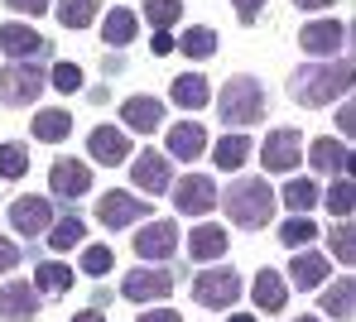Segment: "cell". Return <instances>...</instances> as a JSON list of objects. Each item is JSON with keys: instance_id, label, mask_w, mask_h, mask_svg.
Returning a JSON list of instances; mask_svg holds the SVG:
<instances>
[{"instance_id": "2e32d148", "label": "cell", "mask_w": 356, "mask_h": 322, "mask_svg": "<svg viewBox=\"0 0 356 322\" xmlns=\"http://www.w3.org/2000/svg\"><path fill=\"white\" fill-rule=\"evenodd\" d=\"M87 149H92V159H97L102 169H116V164L130 159V139H125V130H116V126H97L87 135Z\"/></svg>"}, {"instance_id": "4dcf8cb0", "label": "cell", "mask_w": 356, "mask_h": 322, "mask_svg": "<svg viewBox=\"0 0 356 322\" xmlns=\"http://www.w3.org/2000/svg\"><path fill=\"white\" fill-rule=\"evenodd\" d=\"M97 10H102V0H63L54 15L63 19V29H87L97 19Z\"/></svg>"}, {"instance_id": "52a82bcc", "label": "cell", "mask_w": 356, "mask_h": 322, "mask_svg": "<svg viewBox=\"0 0 356 322\" xmlns=\"http://www.w3.org/2000/svg\"><path fill=\"white\" fill-rule=\"evenodd\" d=\"M120 294L130 303H159V298L174 294V274L169 269H130L125 284H120Z\"/></svg>"}, {"instance_id": "7bdbcfd3", "label": "cell", "mask_w": 356, "mask_h": 322, "mask_svg": "<svg viewBox=\"0 0 356 322\" xmlns=\"http://www.w3.org/2000/svg\"><path fill=\"white\" fill-rule=\"evenodd\" d=\"M15 264H19V246L0 236V274H5V269H15Z\"/></svg>"}, {"instance_id": "9a60e30c", "label": "cell", "mask_w": 356, "mask_h": 322, "mask_svg": "<svg viewBox=\"0 0 356 322\" xmlns=\"http://www.w3.org/2000/svg\"><path fill=\"white\" fill-rule=\"evenodd\" d=\"M130 178H135V188L140 193H169V154H159V149H145L135 164H130Z\"/></svg>"}, {"instance_id": "74e56055", "label": "cell", "mask_w": 356, "mask_h": 322, "mask_svg": "<svg viewBox=\"0 0 356 322\" xmlns=\"http://www.w3.org/2000/svg\"><path fill=\"white\" fill-rule=\"evenodd\" d=\"M111 264H116L111 246H87V251H82V269H87V274H111Z\"/></svg>"}, {"instance_id": "ba28073f", "label": "cell", "mask_w": 356, "mask_h": 322, "mask_svg": "<svg viewBox=\"0 0 356 322\" xmlns=\"http://www.w3.org/2000/svg\"><path fill=\"white\" fill-rule=\"evenodd\" d=\"M10 226L19 231V236H44L49 226H54V202L49 197H15L10 202Z\"/></svg>"}, {"instance_id": "ee69618b", "label": "cell", "mask_w": 356, "mask_h": 322, "mask_svg": "<svg viewBox=\"0 0 356 322\" xmlns=\"http://www.w3.org/2000/svg\"><path fill=\"white\" fill-rule=\"evenodd\" d=\"M337 130H342L347 139H352V135H356V111H352V101H347V106L337 111Z\"/></svg>"}, {"instance_id": "b9f144b4", "label": "cell", "mask_w": 356, "mask_h": 322, "mask_svg": "<svg viewBox=\"0 0 356 322\" xmlns=\"http://www.w3.org/2000/svg\"><path fill=\"white\" fill-rule=\"evenodd\" d=\"M236 5V19L241 24H255L260 19V10H265V0H232Z\"/></svg>"}, {"instance_id": "9c48e42d", "label": "cell", "mask_w": 356, "mask_h": 322, "mask_svg": "<svg viewBox=\"0 0 356 322\" xmlns=\"http://www.w3.org/2000/svg\"><path fill=\"white\" fill-rule=\"evenodd\" d=\"M97 217H102V226L106 231H120V226H130V221H145L149 217V202H140L135 193H102L97 202Z\"/></svg>"}, {"instance_id": "bcb514c9", "label": "cell", "mask_w": 356, "mask_h": 322, "mask_svg": "<svg viewBox=\"0 0 356 322\" xmlns=\"http://www.w3.org/2000/svg\"><path fill=\"white\" fill-rule=\"evenodd\" d=\"M149 49H154V53H159V58H164V53H174V34H169V29H159V34H154V44H149Z\"/></svg>"}, {"instance_id": "8992f818", "label": "cell", "mask_w": 356, "mask_h": 322, "mask_svg": "<svg viewBox=\"0 0 356 322\" xmlns=\"http://www.w3.org/2000/svg\"><path fill=\"white\" fill-rule=\"evenodd\" d=\"M303 159V135L298 130H270L265 135V144H260V164L270 169V173H294V164Z\"/></svg>"}, {"instance_id": "d6a6232c", "label": "cell", "mask_w": 356, "mask_h": 322, "mask_svg": "<svg viewBox=\"0 0 356 322\" xmlns=\"http://www.w3.org/2000/svg\"><path fill=\"white\" fill-rule=\"evenodd\" d=\"M318 202H323L327 212H337V217H352V207H356V183L347 178V173H342V178L332 183V193H327V197H318Z\"/></svg>"}, {"instance_id": "f1b7e54d", "label": "cell", "mask_w": 356, "mask_h": 322, "mask_svg": "<svg viewBox=\"0 0 356 322\" xmlns=\"http://www.w3.org/2000/svg\"><path fill=\"white\" fill-rule=\"evenodd\" d=\"M34 279H39V284H34L39 294H67V289H72V269L58 264V260H44V264L34 269Z\"/></svg>"}, {"instance_id": "3957f363", "label": "cell", "mask_w": 356, "mask_h": 322, "mask_svg": "<svg viewBox=\"0 0 356 322\" xmlns=\"http://www.w3.org/2000/svg\"><path fill=\"white\" fill-rule=\"evenodd\" d=\"M217 111H222L227 126H255V121L265 116V92H260V82H255V77H232V82L222 87V96H217Z\"/></svg>"}, {"instance_id": "c3c4849f", "label": "cell", "mask_w": 356, "mask_h": 322, "mask_svg": "<svg viewBox=\"0 0 356 322\" xmlns=\"http://www.w3.org/2000/svg\"><path fill=\"white\" fill-rule=\"evenodd\" d=\"M72 322H106V318H102V308H82Z\"/></svg>"}, {"instance_id": "7c38bea8", "label": "cell", "mask_w": 356, "mask_h": 322, "mask_svg": "<svg viewBox=\"0 0 356 322\" xmlns=\"http://www.w3.org/2000/svg\"><path fill=\"white\" fill-rule=\"evenodd\" d=\"M342 44H347V24H337V19H313L298 34V49L313 53V58H332Z\"/></svg>"}, {"instance_id": "8fae6325", "label": "cell", "mask_w": 356, "mask_h": 322, "mask_svg": "<svg viewBox=\"0 0 356 322\" xmlns=\"http://www.w3.org/2000/svg\"><path fill=\"white\" fill-rule=\"evenodd\" d=\"M130 246L140 260H169L178 251V221H145Z\"/></svg>"}, {"instance_id": "d590c367", "label": "cell", "mask_w": 356, "mask_h": 322, "mask_svg": "<svg viewBox=\"0 0 356 322\" xmlns=\"http://www.w3.org/2000/svg\"><path fill=\"white\" fill-rule=\"evenodd\" d=\"M280 241H284L289 251H303L308 241H318V226H313L308 217H289V221L280 226Z\"/></svg>"}, {"instance_id": "681fc988", "label": "cell", "mask_w": 356, "mask_h": 322, "mask_svg": "<svg viewBox=\"0 0 356 322\" xmlns=\"http://www.w3.org/2000/svg\"><path fill=\"white\" fill-rule=\"evenodd\" d=\"M294 322H323V318H294Z\"/></svg>"}, {"instance_id": "d4e9b609", "label": "cell", "mask_w": 356, "mask_h": 322, "mask_svg": "<svg viewBox=\"0 0 356 322\" xmlns=\"http://www.w3.org/2000/svg\"><path fill=\"white\" fill-rule=\"evenodd\" d=\"M212 101V92H207V77H197V72H183L174 82V106H183V111H202Z\"/></svg>"}, {"instance_id": "e575fe53", "label": "cell", "mask_w": 356, "mask_h": 322, "mask_svg": "<svg viewBox=\"0 0 356 322\" xmlns=\"http://www.w3.org/2000/svg\"><path fill=\"white\" fill-rule=\"evenodd\" d=\"M44 236H49L54 251H72V246H82V221H77V217H63V221H54V226L44 231Z\"/></svg>"}, {"instance_id": "7402d4cb", "label": "cell", "mask_w": 356, "mask_h": 322, "mask_svg": "<svg viewBox=\"0 0 356 322\" xmlns=\"http://www.w3.org/2000/svg\"><path fill=\"white\" fill-rule=\"evenodd\" d=\"M255 303H260L265 313H280V308L289 303V279H284L280 269H260V274H255Z\"/></svg>"}, {"instance_id": "ac0fdd59", "label": "cell", "mask_w": 356, "mask_h": 322, "mask_svg": "<svg viewBox=\"0 0 356 322\" xmlns=\"http://www.w3.org/2000/svg\"><path fill=\"white\" fill-rule=\"evenodd\" d=\"M120 126H130L135 135H149V130L164 126V106H159L154 96H130V101L120 106Z\"/></svg>"}, {"instance_id": "60d3db41", "label": "cell", "mask_w": 356, "mask_h": 322, "mask_svg": "<svg viewBox=\"0 0 356 322\" xmlns=\"http://www.w3.org/2000/svg\"><path fill=\"white\" fill-rule=\"evenodd\" d=\"M49 5H54V0H5V10H15V15H24V19H29V15H44Z\"/></svg>"}, {"instance_id": "277c9868", "label": "cell", "mask_w": 356, "mask_h": 322, "mask_svg": "<svg viewBox=\"0 0 356 322\" xmlns=\"http://www.w3.org/2000/svg\"><path fill=\"white\" fill-rule=\"evenodd\" d=\"M49 87V72L39 63H10L0 67V106H34Z\"/></svg>"}, {"instance_id": "7a4b0ae2", "label": "cell", "mask_w": 356, "mask_h": 322, "mask_svg": "<svg viewBox=\"0 0 356 322\" xmlns=\"http://www.w3.org/2000/svg\"><path fill=\"white\" fill-rule=\"evenodd\" d=\"M217 202H222V212H227L236 226H245V231H260V226H270V217H275V193H270L265 178H236Z\"/></svg>"}, {"instance_id": "f35d334b", "label": "cell", "mask_w": 356, "mask_h": 322, "mask_svg": "<svg viewBox=\"0 0 356 322\" xmlns=\"http://www.w3.org/2000/svg\"><path fill=\"white\" fill-rule=\"evenodd\" d=\"M332 255L342 260V264H352V260H356V231L347 226V221L332 231Z\"/></svg>"}, {"instance_id": "83f0119b", "label": "cell", "mask_w": 356, "mask_h": 322, "mask_svg": "<svg viewBox=\"0 0 356 322\" xmlns=\"http://www.w3.org/2000/svg\"><path fill=\"white\" fill-rule=\"evenodd\" d=\"M356 308V284L352 279H332V289L323 294V313L327 318H352Z\"/></svg>"}, {"instance_id": "f6af8a7d", "label": "cell", "mask_w": 356, "mask_h": 322, "mask_svg": "<svg viewBox=\"0 0 356 322\" xmlns=\"http://www.w3.org/2000/svg\"><path fill=\"white\" fill-rule=\"evenodd\" d=\"M135 322H183V318H178L174 308H154V313H140Z\"/></svg>"}, {"instance_id": "7dc6e473", "label": "cell", "mask_w": 356, "mask_h": 322, "mask_svg": "<svg viewBox=\"0 0 356 322\" xmlns=\"http://www.w3.org/2000/svg\"><path fill=\"white\" fill-rule=\"evenodd\" d=\"M298 10H332V5H337V0H294Z\"/></svg>"}, {"instance_id": "ffe728a7", "label": "cell", "mask_w": 356, "mask_h": 322, "mask_svg": "<svg viewBox=\"0 0 356 322\" xmlns=\"http://www.w3.org/2000/svg\"><path fill=\"white\" fill-rule=\"evenodd\" d=\"M308 164L318 169V173H352V149L342 144V139H313V149H308Z\"/></svg>"}, {"instance_id": "603a6c76", "label": "cell", "mask_w": 356, "mask_h": 322, "mask_svg": "<svg viewBox=\"0 0 356 322\" xmlns=\"http://www.w3.org/2000/svg\"><path fill=\"white\" fill-rule=\"evenodd\" d=\"M135 34H140V15H135V10H125V5H116V10L102 19V39H106L111 49H125Z\"/></svg>"}, {"instance_id": "44dd1931", "label": "cell", "mask_w": 356, "mask_h": 322, "mask_svg": "<svg viewBox=\"0 0 356 322\" xmlns=\"http://www.w3.org/2000/svg\"><path fill=\"white\" fill-rule=\"evenodd\" d=\"M202 149H207V130L197 126V121H178V126H169V154H174V159L188 164V159H197Z\"/></svg>"}, {"instance_id": "30bf717a", "label": "cell", "mask_w": 356, "mask_h": 322, "mask_svg": "<svg viewBox=\"0 0 356 322\" xmlns=\"http://www.w3.org/2000/svg\"><path fill=\"white\" fill-rule=\"evenodd\" d=\"M174 207L183 217H207V212L217 207V183H212L207 173H188V178L178 183V193H174Z\"/></svg>"}, {"instance_id": "d6986e66", "label": "cell", "mask_w": 356, "mask_h": 322, "mask_svg": "<svg viewBox=\"0 0 356 322\" xmlns=\"http://www.w3.org/2000/svg\"><path fill=\"white\" fill-rule=\"evenodd\" d=\"M227 231L217 226V221H202V226H193V236H188V255L193 260H202V264H212V260H222L227 255Z\"/></svg>"}, {"instance_id": "f907efd6", "label": "cell", "mask_w": 356, "mask_h": 322, "mask_svg": "<svg viewBox=\"0 0 356 322\" xmlns=\"http://www.w3.org/2000/svg\"><path fill=\"white\" fill-rule=\"evenodd\" d=\"M232 322H255V318H232Z\"/></svg>"}, {"instance_id": "1f68e13d", "label": "cell", "mask_w": 356, "mask_h": 322, "mask_svg": "<svg viewBox=\"0 0 356 322\" xmlns=\"http://www.w3.org/2000/svg\"><path fill=\"white\" fill-rule=\"evenodd\" d=\"M212 159H217V169H241V164L250 159V139H245V135H227V139H217Z\"/></svg>"}, {"instance_id": "4316f807", "label": "cell", "mask_w": 356, "mask_h": 322, "mask_svg": "<svg viewBox=\"0 0 356 322\" xmlns=\"http://www.w3.org/2000/svg\"><path fill=\"white\" fill-rule=\"evenodd\" d=\"M217 49H222L217 29H202V24H197V29H183V39H178V53H188V58H197V63L212 58Z\"/></svg>"}, {"instance_id": "e0dca14e", "label": "cell", "mask_w": 356, "mask_h": 322, "mask_svg": "<svg viewBox=\"0 0 356 322\" xmlns=\"http://www.w3.org/2000/svg\"><path fill=\"white\" fill-rule=\"evenodd\" d=\"M49 188L58 197H82L92 193V169L82 164V159H58L54 169H49Z\"/></svg>"}, {"instance_id": "6da1fadb", "label": "cell", "mask_w": 356, "mask_h": 322, "mask_svg": "<svg viewBox=\"0 0 356 322\" xmlns=\"http://www.w3.org/2000/svg\"><path fill=\"white\" fill-rule=\"evenodd\" d=\"M356 67L352 58H337V63H308L289 77V96L298 106H327L332 96H347L352 92Z\"/></svg>"}, {"instance_id": "cb8c5ba5", "label": "cell", "mask_w": 356, "mask_h": 322, "mask_svg": "<svg viewBox=\"0 0 356 322\" xmlns=\"http://www.w3.org/2000/svg\"><path fill=\"white\" fill-rule=\"evenodd\" d=\"M289 279H294V289H318V284L327 279V255H318V251H298Z\"/></svg>"}, {"instance_id": "8d00e7d4", "label": "cell", "mask_w": 356, "mask_h": 322, "mask_svg": "<svg viewBox=\"0 0 356 322\" xmlns=\"http://www.w3.org/2000/svg\"><path fill=\"white\" fill-rule=\"evenodd\" d=\"M29 173V149L24 144H0V178H24Z\"/></svg>"}, {"instance_id": "5b68a950", "label": "cell", "mask_w": 356, "mask_h": 322, "mask_svg": "<svg viewBox=\"0 0 356 322\" xmlns=\"http://www.w3.org/2000/svg\"><path fill=\"white\" fill-rule=\"evenodd\" d=\"M241 274L236 269H227V264H217V269H202L197 279H193V298L202 303V308H232L241 298Z\"/></svg>"}, {"instance_id": "ab89813d", "label": "cell", "mask_w": 356, "mask_h": 322, "mask_svg": "<svg viewBox=\"0 0 356 322\" xmlns=\"http://www.w3.org/2000/svg\"><path fill=\"white\" fill-rule=\"evenodd\" d=\"M54 87H58L63 96H67V92H82V67L77 63H58L54 67Z\"/></svg>"}, {"instance_id": "836d02e7", "label": "cell", "mask_w": 356, "mask_h": 322, "mask_svg": "<svg viewBox=\"0 0 356 322\" xmlns=\"http://www.w3.org/2000/svg\"><path fill=\"white\" fill-rule=\"evenodd\" d=\"M140 15H145L154 29H174L178 15H183V5H178V0H145V5H140Z\"/></svg>"}, {"instance_id": "f546056e", "label": "cell", "mask_w": 356, "mask_h": 322, "mask_svg": "<svg viewBox=\"0 0 356 322\" xmlns=\"http://www.w3.org/2000/svg\"><path fill=\"white\" fill-rule=\"evenodd\" d=\"M318 183L313 178H289V188H284V207L294 212V217H303V212H313L318 207Z\"/></svg>"}, {"instance_id": "484cf974", "label": "cell", "mask_w": 356, "mask_h": 322, "mask_svg": "<svg viewBox=\"0 0 356 322\" xmlns=\"http://www.w3.org/2000/svg\"><path fill=\"white\" fill-rule=\"evenodd\" d=\"M72 135V116L63 111V106H49V111H39L34 116V139H44V144H58Z\"/></svg>"}, {"instance_id": "4fadbf2b", "label": "cell", "mask_w": 356, "mask_h": 322, "mask_svg": "<svg viewBox=\"0 0 356 322\" xmlns=\"http://www.w3.org/2000/svg\"><path fill=\"white\" fill-rule=\"evenodd\" d=\"M49 44H44V34L34 29V24H0V53L10 58V63H29V58H39Z\"/></svg>"}, {"instance_id": "5bb4252c", "label": "cell", "mask_w": 356, "mask_h": 322, "mask_svg": "<svg viewBox=\"0 0 356 322\" xmlns=\"http://www.w3.org/2000/svg\"><path fill=\"white\" fill-rule=\"evenodd\" d=\"M39 289L34 284H24V279H10V284H0V318L5 322H24V318H39Z\"/></svg>"}]
</instances>
